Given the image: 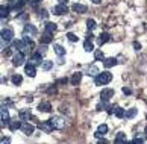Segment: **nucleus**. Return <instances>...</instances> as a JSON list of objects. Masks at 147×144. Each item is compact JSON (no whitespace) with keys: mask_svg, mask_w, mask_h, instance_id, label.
Masks as SVG:
<instances>
[{"mask_svg":"<svg viewBox=\"0 0 147 144\" xmlns=\"http://www.w3.org/2000/svg\"><path fill=\"white\" fill-rule=\"evenodd\" d=\"M21 130H23V134H26V135H32L35 130V126L30 124L29 121H24V123L21 124Z\"/></svg>","mask_w":147,"mask_h":144,"instance_id":"8","label":"nucleus"},{"mask_svg":"<svg viewBox=\"0 0 147 144\" xmlns=\"http://www.w3.org/2000/svg\"><path fill=\"white\" fill-rule=\"evenodd\" d=\"M134 47H135V50H140V49H141V44L135 41V43H134Z\"/></svg>","mask_w":147,"mask_h":144,"instance_id":"42","label":"nucleus"},{"mask_svg":"<svg viewBox=\"0 0 147 144\" xmlns=\"http://www.w3.org/2000/svg\"><path fill=\"white\" fill-rule=\"evenodd\" d=\"M146 134H147V126H146Z\"/></svg>","mask_w":147,"mask_h":144,"instance_id":"50","label":"nucleus"},{"mask_svg":"<svg viewBox=\"0 0 147 144\" xmlns=\"http://www.w3.org/2000/svg\"><path fill=\"white\" fill-rule=\"evenodd\" d=\"M52 67H53V61H42L41 62V68L44 71H49Z\"/></svg>","mask_w":147,"mask_h":144,"instance_id":"24","label":"nucleus"},{"mask_svg":"<svg viewBox=\"0 0 147 144\" xmlns=\"http://www.w3.org/2000/svg\"><path fill=\"white\" fill-rule=\"evenodd\" d=\"M88 74H92V76H97L99 74V70H97V67H94V65H92V67H90V73Z\"/></svg>","mask_w":147,"mask_h":144,"instance_id":"36","label":"nucleus"},{"mask_svg":"<svg viewBox=\"0 0 147 144\" xmlns=\"http://www.w3.org/2000/svg\"><path fill=\"white\" fill-rule=\"evenodd\" d=\"M24 73L28 74L29 77H35V74H36V68H35V65L32 64V62L26 64V65H24Z\"/></svg>","mask_w":147,"mask_h":144,"instance_id":"10","label":"nucleus"},{"mask_svg":"<svg viewBox=\"0 0 147 144\" xmlns=\"http://www.w3.org/2000/svg\"><path fill=\"white\" fill-rule=\"evenodd\" d=\"M84 50H85V52H92V50H94V46H92L91 40H86V41L84 43Z\"/></svg>","mask_w":147,"mask_h":144,"instance_id":"27","label":"nucleus"},{"mask_svg":"<svg viewBox=\"0 0 147 144\" xmlns=\"http://www.w3.org/2000/svg\"><path fill=\"white\" fill-rule=\"evenodd\" d=\"M11 80H12V84H14V85H20V84H21V80H23V77H21L20 74H14L12 77H11Z\"/></svg>","mask_w":147,"mask_h":144,"instance_id":"31","label":"nucleus"},{"mask_svg":"<svg viewBox=\"0 0 147 144\" xmlns=\"http://www.w3.org/2000/svg\"><path fill=\"white\" fill-rule=\"evenodd\" d=\"M12 37H14V32L11 27H3L2 29V41L3 43H8L12 40Z\"/></svg>","mask_w":147,"mask_h":144,"instance_id":"4","label":"nucleus"},{"mask_svg":"<svg viewBox=\"0 0 147 144\" xmlns=\"http://www.w3.org/2000/svg\"><path fill=\"white\" fill-rule=\"evenodd\" d=\"M2 144H9V141H8V140H3V141H2Z\"/></svg>","mask_w":147,"mask_h":144,"instance_id":"49","label":"nucleus"},{"mask_svg":"<svg viewBox=\"0 0 147 144\" xmlns=\"http://www.w3.org/2000/svg\"><path fill=\"white\" fill-rule=\"evenodd\" d=\"M91 2H92V3H96V5H99V3L102 2V0H91Z\"/></svg>","mask_w":147,"mask_h":144,"instance_id":"47","label":"nucleus"},{"mask_svg":"<svg viewBox=\"0 0 147 144\" xmlns=\"http://www.w3.org/2000/svg\"><path fill=\"white\" fill-rule=\"evenodd\" d=\"M137 114H138V109L132 108V109H127V111H126V114H124V117H126V118H134Z\"/></svg>","mask_w":147,"mask_h":144,"instance_id":"26","label":"nucleus"},{"mask_svg":"<svg viewBox=\"0 0 147 144\" xmlns=\"http://www.w3.org/2000/svg\"><path fill=\"white\" fill-rule=\"evenodd\" d=\"M50 121L55 129H64L65 127V118H62V117H53V118H50Z\"/></svg>","mask_w":147,"mask_h":144,"instance_id":"5","label":"nucleus"},{"mask_svg":"<svg viewBox=\"0 0 147 144\" xmlns=\"http://www.w3.org/2000/svg\"><path fill=\"white\" fill-rule=\"evenodd\" d=\"M108 41H109V35L106 34V32H103V34L99 35V38H97V43L100 44V46H103V44H106Z\"/></svg>","mask_w":147,"mask_h":144,"instance_id":"19","label":"nucleus"},{"mask_svg":"<svg viewBox=\"0 0 147 144\" xmlns=\"http://www.w3.org/2000/svg\"><path fill=\"white\" fill-rule=\"evenodd\" d=\"M94 58H96V61H105V55H103L102 50H96L94 52Z\"/></svg>","mask_w":147,"mask_h":144,"instance_id":"32","label":"nucleus"},{"mask_svg":"<svg viewBox=\"0 0 147 144\" xmlns=\"http://www.w3.org/2000/svg\"><path fill=\"white\" fill-rule=\"evenodd\" d=\"M127 144H129V143H127Z\"/></svg>","mask_w":147,"mask_h":144,"instance_id":"51","label":"nucleus"},{"mask_svg":"<svg viewBox=\"0 0 147 144\" xmlns=\"http://www.w3.org/2000/svg\"><path fill=\"white\" fill-rule=\"evenodd\" d=\"M67 12H68V9L62 3H59V5H56V6L53 8V14H55V15H64V14H67Z\"/></svg>","mask_w":147,"mask_h":144,"instance_id":"12","label":"nucleus"},{"mask_svg":"<svg viewBox=\"0 0 147 144\" xmlns=\"http://www.w3.org/2000/svg\"><path fill=\"white\" fill-rule=\"evenodd\" d=\"M97 144H109V141H106V140H103V138H102V140H99Z\"/></svg>","mask_w":147,"mask_h":144,"instance_id":"44","label":"nucleus"},{"mask_svg":"<svg viewBox=\"0 0 147 144\" xmlns=\"http://www.w3.org/2000/svg\"><path fill=\"white\" fill-rule=\"evenodd\" d=\"M67 38H68V40L71 41V43H76V41H78V37H76L74 34H67Z\"/></svg>","mask_w":147,"mask_h":144,"instance_id":"37","label":"nucleus"},{"mask_svg":"<svg viewBox=\"0 0 147 144\" xmlns=\"http://www.w3.org/2000/svg\"><path fill=\"white\" fill-rule=\"evenodd\" d=\"M52 40H53V38H52V34L46 32V34L40 38V44H49V43H52Z\"/></svg>","mask_w":147,"mask_h":144,"instance_id":"22","label":"nucleus"},{"mask_svg":"<svg viewBox=\"0 0 147 144\" xmlns=\"http://www.w3.org/2000/svg\"><path fill=\"white\" fill-rule=\"evenodd\" d=\"M106 132H108V126H106V124H100V126H99V129H97V132H96L94 135H96L97 138H102L103 135L106 134Z\"/></svg>","mask_w":147,"mask_h":144,"instance_id":"17","label":"nucleus"},{"mask_svg":"<svg viewBox=\"0 0 147 144\" xmlns=\"http://www.w3.org/2000/svg\"><path fill=\"white\" fill-rule=\"evenodd\" d=\"M32 61H35V62H38L41 65V62H42V53H40V52L32 53Z\"/></svg>","mask_w":147,"mask_h":144,"instance_id":"25","label":"nucleus"},{"mask_svg":"<svg viewBox=\"0 0 147 144\" xmlns=\"http://www.w3.org/2000/svg\"><path fill=\"white\" fill-rule=\"evenodd\" d=\"M114 114H115V117H117V118H123L126 112H124V109H123V108L115 106V111H114Z\"/></svg>","mask_w":147,"mask_h":144,"instance_id":"28","label":"nucleus"},{"mask_svg":"<svg viewBox=\"0 0 147 144\" xmlns=\"http://www.w3.org/2000/svg\"><path fill=\"white\" fill-rule=\"evenodd\" d=\"M108 109V108H109V106H108V103L105 102V100H102V103H99V105H97V111H102V109Z\"/></svg>","mask_w":147,"mask_h":144,"instance_id":"35","label":"nucleus"},{"mask_svg":"<svg viewBox=\"0 0 147 144\" xmlns=\"http://www.w3.org/2000/svg\"><path fill=\"white\" fill-rule=\"evenodd\" d=\"M0 118H2V126H8L9 124V112H8V109L6 108H2V112H0Z\"/></svg>","mask_w":147,"mask_h":144,"instance_id":"11","label":"nucleus"},{"mask_svg":"<svg viewBox=\"0 0 147 144\" xmlns=\"http://www.w3.org/2000/svg\"><path fill=\"white\" fill-rule=\"evenodd\" d=\"M114 144H127V143H126V135H124L123 132L117 134L115 140H114Z\"/></svg>","mask_w":147,"mask_h":144,"instance_id":"18","label":"nucleus"},{"mask_svg":"<svg viewBox=\"0 0 147 144\" xmlns=\"http://www.w3.org/2000/svg\"><path fill=\"white\" fill-rule=\"evenodd\" d=\"M46 44H42V46H40V49H38V52H40V53H46Z\"/></svg>","mask_w":147,"mask_h":144,"instance_id":"41","label":"nucleus"},{"mask_svg":"<svg viewBox=\"0 0 147 144\" xmlns=\"http://www.w3.org/2000/svg\"><path fill=\"white\" fill-rule=\"evenodd\" d=\"M80 80H82V73H79V71H78V73H74V74L71 76V79H70V84L76 87V85L80 84Z\"/></svg>","mask_w":147,"mask_h":144,"instance_id":"14","label":"nucleus"},{"mask_svg":"<svg viewBox=\"0 0 147 144\" xmlns=\"http://www.w3.org/2000/svg\"><path fill=\"white\" fill-rule=\"evenodd\" d=\"M53 50H55V53L58 55V56H64L65 55V49L61 46V44H55V46H53Z\"/></svg>","mask_w":147,"mask_h":144,"instance_id":"23","label":"nucleus"},{"mask_svg":"<svg viewBox=\"0 0 147 144\" xmlns=\"http://www.w3.org/2000/svg\"><path fill=\"white\" fill-rule=\"evenodd\" d=\"M58 2H59V3H62V5H65V3L68 2V0H58Z\"/></svg>","mask_w":147,"mask_h":144,"instance_id":"48","label":"nucleus"},{"mask_svg":"<svg viewBox=\"0 0 147 144\" xmlns=\"http://www.w3.org/2000/svg\"><path fill=\"white\" fill-rule=\"evenodd\" d=\"M123 93H124V94H130L132 91H130V88H126V87H124V88H123Z\"/></svg>","mask_w":147,"mask_h":144,"instance_id":"43","label":"nucleus"},{"mask_svg":"<svg viewBox=\"0 0 147 144\" xmlns=\"http://www.w3.org/2000/svg\"><path fill=\"white\" fill-rule=\"evenodd\" d=\"M55 30H56V24H55V23H46V32H49V34H53Z\"/></svg>","mask_w":147,"mask_h":144,"instance_id":"29","label":"nucleus"},{"mask_svg":"<svg viewBox=\"0 0 147 144\" xmlns=\"http://www.w3.org/2000/svg\"><path fill=\"white\" fill-rule=\"evenodd\" d=\"M55 93H56V87H55V85L50 87V88L47 90V94H55Z\"/></svg>","mask_w":147,"mask_h":144,"instance_id":"40","label":"nucleus"},{"mask_svg":"<svg viewBox=\"0 0 147 144\" xmlns=\"http://www.w3.org/2000/svg\"><path fill=\"white\" fill-rule=\"evenodd\" d=\"M115 64H117V59H115V58H106L105 61H103L105 68H111V67H114Z\"/></svg>","mask_w":147,"mask_h":144,"instance_id":"21","label":"nucleus"},{"mask_svg":"<svg viewBox=\"0 0 147 144\" xmlns=\"http://www.w3.org/2000/svg\"><path fill=\"white\" fill-rule=\"evenodd\" d=\"M32 100H34V97H30V96L26 97V102H32Z\"/></svg>","mask_w":147,"mask_h":144,"instance_id":"46","label":"nucleus"},{"mask_svg":"<svg viewBox=\"0 0 147 144\" xmlns=\"http://www.w3.org/2000/svg\"><path fill=\"white\" fill-rule=\"evenodd\" d=\"M38 15H40V18H47V11L46 9H42V11H40V14H38Z\"/></svg>","mask_w":147,"mask_h":144,"instance_id":"39","label":"nucleus"},{"mask_svg":"<svg viewBox=\"0 0 147 144\" xmlns=\"http://www.w3.org/2000/svg\"><path fill=\"white\" fill-rule=\"evenodd\" d=\"M50 109H52V105L49 102H41L38 105V111L40 112H50Z\"/></svg>","mask_w":147,"mask_h":144,"instance_id":"13","label":"nucleus"},{"mask_svg":"<svg viewBox=\"0 0 147 144\" xmlns=\"http://www.w3.org/2000/svg\"><path fill=\"white\" fill-rule=\"evenodd\" d=\"M38 129L42 130L44 134H50V132H52L53 129H55V127H53L52 121L49 120V121H41V123H38Z\"/></svg>","mask_w":147,"mask_h":144,"instance_id":"3","label":"nucleus"},{"mask_svg":"<svg viewBox=\"0 0 147 144\" xmlns=\"http://www.w3.org/2000/svg\"><path fill=\"white\" fill-rule=\"evenodd\" d=\"M96 26H97V24H96V21L92 20V18H88V20H86V27H88V30H92Z\"/></svg>","mask_w":147,"mask_h":144,"instance_id":"33","label":"nucleus"},{"mask_svg":"<svg viewBox=\"0 0 147 144\" xmlns=\"http://www.w3.org/2000/svg\"><path fill=\"white\" fill-rule=\"evenodd\" d=\"M67 80H68L67 77H65V79H59V80H58V84H67Z\"/></svg>","mask_w":147,"mask_h":144,"instance_id":"45","label":"nucleus"},{"mask_svg":"<svg viewBox=\"0 0 147 144\" xmlns=\"http://www.w3.org/2000/svg\"><path fill=\"white\" fill-rule=\"evenodd\" d=\"M111 80H112V74L109 71H102V73H99L94 77L96 85H106V84H109Z\"/></svg>","mask_w":147,"mask_h":144,"instance_id":"1","label":"nucleus"},{"mask_svg":"<svg viewBox=\"0 0 147 144\" xmlns=\"http://www.w3.org/2000/svg\"><path fill=\"white\" fill-rule=\"evenodd\" d=\"M23 43L26 44V49H32V47H34V43H32V40H30V37H28V35H24L23 37Z\"/></svg>","mask_w":147,"mask_h":144,"instance_id":"30","label":"nucleus"},{"mask_svg":"<svg viewBox=\"0 0 147 144\" xmlns=\"http://www.w3.org/2000/svg\"><path fill=\"white\" fill-rule=\"evenodd\" d=\"M129 144H143V138H134Z\"/></svg>","mask_w":147,"mask_h":144,"instance_id":"38","label":"nucleus"},{"mask_svg":"<svg viewBox=\"0 0 147 144\" xmlns=\"http://www.w3.org/2000/svg\"><path fill=\"white\" fill-rule=\"evenodd\" d=\"M24 59H26V55L23 52H17L12 56V64L15 65V67H20V65L24 64Z\"/></svg>","mask_w":147,"mask_h":144,"instance_id":"2","label":"nucleus"},{"mask_svg":"<svg viewBox=\"0 0 147 144\" xmlns=\"http://www.w3.org/2000/svg\"><path fill=\"white\" fill-rule=\"evenodd\" d=\"M18 118L23 121H29L32 118V111L30 109H21L18 112Z\"/></svg>","mask_w":147,"mask_h":144,"instance_id":"9","label":"nucleus"},{"mask_svg":"<svg viewBox=\"0 0 147 144\" xmlns=\"http://www.w3.org/2000/svg\"><path fill=\"white\" fill-rule=\"evenodd\" d=\"M111 97H114V90H112V88H103L102 93H100V99H102V100L108 102Z\"/></svg>","mask_w":147,"mask_h":144,"instance_id":"6","label":"nucleus"},{"mask_svg":"<svg viewBox=\"0 0 147 144\" xmlns=\"http://www.w3.org/2000/svg\"><path fill=\"white\" fill-rule=\"evenodd\" d=\"M12 47H14L17 52H21L23 49H26V44L23 43V40H18V41H14V43H12Z\"/></svg>","mask_w":147,"mask_h":144,"instance_id":"20","label":"nucleus"},{"mask_svg":"<svg viewBox=\"0 0 147 144\" xmlns=\"http://www.w3.org/2000/svg\"><path fill=\"white\" fill-rule=\"evenodd\" d=\"M23 35H28V37H35L36 35V27L32 26V24H24L23 27Z\"/></svg>","mask_w":147,"mask_h":144,"instance_id":"7","label":"nucleus"},{"mask_svg":"<svg viewBox=\"0 0 147 144\" xmlns=\"http://www.w3.org/2000/svg\"><path fill=\"white\" fill-rule=\"evenodd\" d=\"M71 9L74 11V12H78V14L86 12V6H85V5H80V3H74L73 6H71Z\"/></svg>","mask_w":147,"mask_h":144,"instance_id":"16","label":"nucleus"},{"mask_svg":"<svg viewBox=\"0 0 147 144\" xmlns=\"http://www.w3.org/2000/svg\"><path fill=\"white\" fill-rule=\"evenodd\" d=\"M21 124H23V123H21V121H18V120H11L8 126H9V129L12 130V132H15V130L21 129Z\"/></svg>","mask_w":147,"mask_h":144,"instance_id":"15","label":"nucleus"},{"mask_svg":"<svg viewBox=\"0 0 147 144\" xmlns=\"http://www.w3.org/2000/svg\"><path fill=\"white\" fill-rule=\"evenodd\" d=\"M8 12H9V6H2L0 8V15H2V18L8 17Z\"/></svg>","mask_w":147,"mask_h":144,"instance_id":"34","label":"nucleus"}]
</instances>
